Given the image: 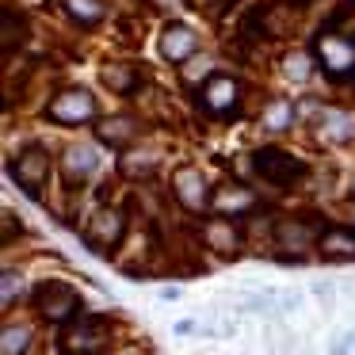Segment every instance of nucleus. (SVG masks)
Returning <instances> with one entry per match:
<instances>
[{"label": "nucleus", "instance_id": "f257e3e1", "mask_svg": "<svg viewBox=\"0 0 355 355\" xmlns=\"http://www.w3.org/2000/svg\"><path fill=\"white\" fill-rule=\"evenodd\" d=\"M126 230H130V214H126L123 207H115V202H107V207H96L92 214H88L80 237H85V245L92 248L96 256H111L126 241Z\"/></svg>", "mask_w": 355, "mask_h": 355}, {"label": "nucleus", "instance_id": "f03ea898", "mask_svg": "<svg viewBox=\"0 0 355 355\" xmlns=\"http://www.w3.org/2000/svg\"><path fill=\"white\" fill-rule=\"evenodd\" d=\"M111 344V321L96 313H80L58 332V347L65 355H103Z\"/></svg>", "mask_w": 355, "mask_h": 355}, {"label": "nucleus", "instance_id": "7ed1b4c3", "mask_svg": "<svg viewBox=\"0 0 355 355\" xmlns=\"http://www.w3.org/2000/svg\"><path fill=\"white\" fill-rule=\"evenodd\" d=\"M252 176L256 180H263L268 187H298L302 180L309 176V164L302 161V157H294V153H286V149H275V146H263V149H256L252 153Z\"/></svg>", "mask_w": 355, "mask_h": 355}, {"label": "nucleus", "instance_id": "20e7f679", "mask_svg": "<svg viewBox=\"0 0 355 355\" xmlns=\"http://www.w3.org/2000/svg\"><path fill=\"white\" fill-rule=\"evenodd\" d=\"M31 306H35V313H39L42 321H50V324H69L73 317H80V313H85L77 286L62 283V279H46V283H39V286H35Z\"/></svg>", "mask_w": 355, "mask_h": 355}, {"label": "nucleus", "instance_id": "39448f33", "mask_svg": "<svg viewBox=\"0 0 355 355\" xmlns=\"http://www.w3.org/2000/svg\"><path fill=\"white\" fill-rule=\"evenodd\" d=\"M324 225L313 218H279L271 222V245L286 256V260H306L309 252H317Z\"/></svg>", "mask_w": 355, "mask_h": 355}, {"label": "nucleus", "instance_id": "423d86ee", "mask_svg": "<svg viewBox=\"0 0 355 355\" xmlns=\"http://www.w3.org/2000/svg\"><path fill=\"white\" fill-rule=\"evenodd\" d=\"M50 172H54V161H50V153L42 146H27V149H19V157L8 161L12 184L24 195H31V199H42V187L50 184Z\"/></svg>", "mask_w": 355, "mask_h": 355}, {"label": "nucleus", "instance_id": "0eeeda50", "mask_svg": "<svg viewBox=\"0 0 355 355\" xmlns=\"http://www.w3.org/2000/svg\"><path fill=\"white\" fill-rule=\"evenodd\" d=\"M46 119L58 126H80V123H92L96 119V100L88 88L80 85H69L46 103Z\"/></svg>", "mask_w": 355, "mask_h": 355}, {"label": "nucleus", "instance_id": "6e6552de", "mask_svg": "<svg viewBox=\"0 0 355 355\" xmlns=\"http://www.w3.org/2000/svg\"><path fill=\"white\" fill-rule=\"evenodd\" d=\"M241 103V80L237 77H225V73H210L199 88V111L210 119H225L233 115Z\"/></svg>", "mask_w": 355, "mask_h": 355}, {"label": "nucleus", "instance_id": "1a4fd4ad", "mask_svg": "<svg viewBox=\"0 0 355 355\" xmlns=\"http://www.w3.org/2000/svg\"><path fill=\"white\" fill-rule=\"evenodd\" d=\"M172 199H176V207H184L187 214H202V210H210V199H214V191L207 187L202 172L180 168L176 176H172Z\"/></svg>", "mask_w": 355, "mask_h": 355}, {"label": "nucleus", "instance_id": "9d476101", "mask_svg": "<svg viewBox=\"0 0 355 355\" xmlns=\"http://www.w3.org/2000/svg\"><path fill=\"white\" fill-rule=\"evenodd\" d=\"M233 222H237V218H222V214L207 218V222L199 225L202 245H207L210 252H218V256H237L245 233H241V225H233Z\"/></svg>", "mask_w": 355, "mask_h": 355}, {"label": "nucleus", "instance_id": "9b49d317", "mask_svg": "<svg viewBox=\"0 0 355 355\" xmlns=\"http://www.w3.org/2000/svg\"><path fill=\"white\" fill-rule=\"evenodd\" d=\"M256 207H260V199L245 184H222L210 199V214H222V218H248L256 214Z\"/></svg>", "mask_w": 355, "mask_h": 355}, {"label": "nucleus", "instance_id": "f8f14e48", "mask_svg": "<svg viewBox=\"0 0 355 355\" xmlns=\"http://www.w3.org/2000/svg\"><path fill=\"white\" fill-rule=\"evenodd\" d=\"M195 46H199V35L187 24H168L161 31V58L168 65H184L195 58Z\"/></svg>", "mask_w": 355, "mask_h": 355}, {"label": "nucleus", "instance_id": "ddd939ff", "mask_svg": "<svg viewBox=\"0 0 355 355\" xmlns=\"http://www.w3.org/2000/svg\"><path fill=\"white\" fill-rule=\"evenodd\" d=\"M317 252L332 263L355 260V225H324L321 241H317Z\"/></svg>", "mask_w": 355, "mask_h": 355}, {"label": "nucleus", "instance_id": "4468645a", "mask_svg": "<svg viewBox=\"0 0 355 355\" xmlns=\"http://www.w3.org/2000/svg\"><path fill=\"white\" fill-rule=\"evenodd\" d=\"M96 168H100V149L92 146H69L62 153V176L69 184H85L88 176H96Z\"/></svg>", "mask_w": 355, "mask_h": 355}, {"label": "nucleus", "instance_id": "2eb2a0df", "mask_svg": "<svg viewBox=\"0 0 355 355\" xmlns=\"http://www.w3.org/2000/svg\"><path fill=\"white\" fill-rule=\"evenodd\" d=\"M138 134H141V126H138V119H130V115H111V119H103V123H96V138L107 141L111 149H130Z\"/></svg>", "mask_w": 355, "mask_h": 355}, {"label": "nucleus", "instance_id": "dca6fc26", "mask_svg": "<svg viewBox=\"0 0 355 355\" xmlns=\"http://www.w3.org/2000/svg\"><path fill=\"white\" fill-rule=\"evenodd\" d=\"M100 80L111 88V92H119V96H130L134 88H138V80H141V73L134 69V65H123V62H107L100 69Z\"/></svg>", "mask_w": 355, "mask_h": 355}, {"label": "nucleus", "instance_id": "f3484780", "mask_svg": "<svg viewBox=\"0 0 355 355\" xmlns=\"http://www.w3.org/2000/svg\"><path fill=\"white\" fill-rule=\"evenodd\" d=\"M157 164H161V157L153 153V149H123V161H119V168H123V176L138 180V176H153Z\"/></svg>", "mask_w": 355, "mask_h": 355}, {"label": "nucleus", "instance_id": "a211bd4d", "mask_svg": "<svg viewBox=\"0 0 355 355\" xmlns=\"http://www.w3.org/2000/svg\"><path fill=\"white\" fill-rule=\"evenodd\" d=\"M35 340V329L31 324H4V332H0V355H27V347H31Z\"/></svg>", "mask_w": 355, "mask_h": 355}, {"label": "nucleus", "instance_id": "6ab92c4d", "mask_svg": "<svg viewBox=\"0 0 355 355\" xmlns=\"http://www.w3.org/2000/svg\"><path fill=\"white\" fill-rule=\"evenodd\" d=\"M27 39V24L24 16H16L12 8H4V31H0V50H4V58H12L19 46H24Z\"/></svg>", "mask_w": 355, "mask_h": 355}, {"label": "nucleus", "instance_id": "aec40b11", "mask_svg": "<svg viewBox=\"0 0 355 355\" xmlns=\"http://www.w3.org/2000/svg\"><path fill=\"white\" fill-rule=\"evenodd\" d=\"M321 138L324 141H347V138H355V119L344 115V111H329V115H324V123H321Z\"/></svg>", "mask_w": 355, "mask_h": 355}, {"label": "nucleus", "instance_id": "412c9836", "mask_svg": "<svg viewBox=\"0 0 355 355\" xmlns=\"http://www.w3.org/2000/svg\"><path fill=\"white\" fill-rule=\"evenodd\" d=\"M65 12H69L80 27H96L103 16H107V8H103L100 0H65Z\"/></svg>", "mask_w": 355, "mask_h": 355}, {"label": "nucleus", "instance_id": "4be33fe9", "mask_svg": "<svg viewBox=\"0 0 355 355\" xmlns=\"http://www.w3.org/2000/svg\"><path fill=\"white\" fill-rule=\"evenodd\" d=\"M294 123V103L291 100H275L268 107V115H263V126H268V130H286V126Z\"/></svg>", "mask_w": 355, "mask_h": 355}, {"label": "nucleus", "instance_id": "5701e85b", "mask_svg": "<svg viewBox=\"0 0 355 355\" xmlns=\"http://www.w3.org/2000/svg\"><path fill=\"white\" fill-rule=\"evenodd\" d=\"M19 298H24V275H19L16 268H4V302H0V306H4V313H8Z\"/></svg>", "mask_w": 355, "mask_h": 355}, {"label": "nucleus", "instance_id": "b1692460", "mask_svg": "<svg viewBox=\"0 0 355 355\" xmlns=\"http://www.w3.org/2000/svg\"><path fill=\"white\" fill-rule=\"evenodd\" d=\"M187 4H191L195 12H202V16H210V19H214V16H222V12L230 8L233 0H187Z\"/></svg>", "mask_w": 355, "mask_h": 355}, {"label": "nucleus", "instance_id": "393cba45", "mask_svg": "<svg viewBox=\"0 0 355 355\" xmlns=\"http://www.w3.org/2000/svg\"><path fill=\"white\" fill-rule=\"evenodd\" d=\"M12 237H16V214L4 210V245H12Z\"/></svg>", "mask_w": 355, "mask_h": 355}, {"label": "nucleus", "instance_id": "a878e982", "mask_svg": "<svg viewBox=\"0 0 355 355\" xmlns=\"http://www.w3.org/2000/svg\"><path fill=\"white\" fill-rule=\"evenodd\" d=\"M191 332H195V321H180L176 324V336H191Z\"/></svg>", "mask_w": 355, "mask_h": 355}, {"label": "nucleus", "instance_id": "bb28decb", "mask_svg": "<svg viewBox=\"0 0 355 355\" xmlns=\"http://www.w3.org/2000/svg\"><path fill=\"white\" fill-rule=\"evenodd\" d=\"M161 298H164V302H176V298H180V286H164Z\"/></svg>", "mask_w": 355, "mask_h": 355}]
</instances>
